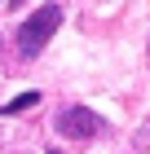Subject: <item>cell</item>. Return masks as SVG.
<instances>
[{"mask_svg": "<svg viewBox=\"0 0 150 154\" xmlns=\"http://www.w3.org/2000/svg\"><path fill=\"white\" fill-rule=\"evenodd\" d=\"M102 128H106V123L93 115L88 106H66V110L58 115V132L71 137V141H88V137H97Z\"/></svg>", "mask_w": 150, "mask_h": 154, "instance_id": "cell-2", "label": "cell"}, {"mask_svg": "<svg viewBox=\"0 0 150 154\" xmlns=\"http://www.w3.org/2000/svg\"><path fill=\"white\" fill-rule=\"evenodd\" d=\"M9 5H13V9H18V5H27V0H9Z\"/></svg>", "mask_w": 150, "mask_h": 154, "instance_id": "cell-4", "label": "cell"}, {"mask_svg": "<svg viewBox=\"0 0 150 154\" xmlns=\"http://www.w3.org/2000/svg\"><path fill=\"white\" fill-rule=\"evenodd\" d=\"M62 26V9L58 5H44V9H35L31 18H27L22 26H18V48H22L27 57H35L40 48L53 40V31Z\"/></svg>", "mask_w": 150, "mask_h": 154, "instance_id": "cell-1", "label": "cell"}, {"mask_svg": "<svg viewBox=\"0 0 150 154\" xmlns=\"http://www.w3.org/2000/svg\"><path fill=\"white\" fill-rule=\"evenodd\" d=\"M35 101H40V93H22V97H13L9 106H0V115H18V110H31Z\"/></svg>", "mask_w": 150, "mask_h": 154, "instance_id": "cell-3", "label": "cell"}]
</instances>
